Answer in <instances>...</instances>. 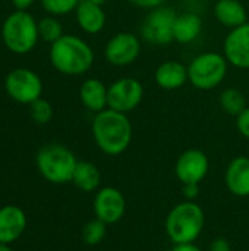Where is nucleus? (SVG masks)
<instances>
[{"mask_svg":"<svg viewBox=\"0 0 249 251\" xmlns=\"http://www.w3.org/2000/svg\"><path fill=\"white\" fill-rule=\"evenodd\" d=\"M92 137L97 147L107 156H119L132 143V124L126 113L104 109L92 119Z\"/></svg>","mask_w":249,"mask_h":251,"instance_id":"nucleus-1","label":"nucleus"},{"mask_svg":"<svg viewBox=\"0 0 249 251\" xmlns=\"http://www.w3.org/2000/svg\"><path fill=\"white\" fill-rule=\"evenodd\" d=\"M48 57L51 66L68 76L84 75L94 63L91 46L84 38L72 34H65L56 43L50 44Z\"/></svg>","mask_w":249,"mask_h":251,"instance_id":"nucleus-2","label":"nucleus"},{"mask_svg":"<svg viewBox=\"0 0 249 251\" xmlns=\"http://www.w3.org/2000/svg\"><path fill=\"white\" fill-rule=\"evenodd\" d=\"M205 224L204 210L195 201H183L176 204L167 215L164 228L173 244L195 243L201 235Z\"/></svg>","mask_w":249,"mask_h":251,"instance_id":"nucleus-3","label":"nucleus"},{"mask_svg":"<svg viewBox=\"0 0 249 251\" xmlns=\"http://www.w3.org/2000/svg\"><path fill=\"white\" fill-rule=\"evenodd\" d=\"M38 38V21L26 10H15L1 25V40L15 54H26L34 50Z\"/></svg>","mask_w":249,"mask_h":251,"instance_id":"nucleus-4","label":"nucleus"},{"mask_svg":"<svg viewBox=\"0 0 249 251\" xmlns=\"http://www.w3.org/2000/svg\"><path fill=\"white\" fill-rule=\"evenodd\" d=\"M35 163L44 179L51 184H66L72 182L78 159L66 146L50 143L38 150Z\"/></svg>","mask_w":249,"mask_h":251,"instance_id":"nucleus-5","label":"nucleus"},{"mask_svg":"<svg viewBox=\"0 0 249 251\" xmlns=\"http://www.w3.org/2000/svg\"><path fill=\"white\" fill-rule=\"evenodd\" d=\"M229 62L225 54L217 51H204L197 54L188 65L189 82L203 91L217 88L226 78Z\"/></svg>","mask_w":249,"mask_h":251,"instance_id":"nucleus-6","label":"nucleus"},{"mask_svg":"<svg viewBox=\"0 0 249 251\" xmlns=\"http://www.w3.org/2000/svg\"><path fill=\"white\" fill-rule=\"evenodd\" d=\"M178 13L173 7L158 6L150 10L141 26L142 38L156 46H166L173 41V26Z\"/></svg>","mask_w":249,"mask_h":251,"instance_id":"nucleus-7","label":"nucleus"},{"mask_svg":"<svg viewBox=\"0 0 249 251\" xmlns=\"http://www.w3.org/2000/svg\"><path fill=\"white\" fill-rule=\"evenodd\" d=\"M4 90L12 100L22 104H31L41 97L43 81L28 68H16L7 74Z\"/></svg>","mask_w":249,"mask_h":251,"instance_id":"nucleus-8","label":"nucleus"},{"mask_svg":"<svg viewBox=\"0 0 249 251\" xmlns=\"http://www.w3.org/2000/svg\"><path fill=\"white\" fill-rule=\"evenodd\" d=\"M142 99L144 85L141 81L132 76H123L109 85L107 107L128 115L141 104Z\"/></svg>","mask_w":249,"mask_h":251,"instance_id":"nucleus-9","label":"nucleus"},{"mask_svg":"<svg viewBox=\"0 0 249 251\" xmlns=\"http://www.w3.org/2000/svg\"><path fill=\"white\" fill-rule=\"evenodd\" d=\"M141 38L129 31L114 34L104 46V57L113 66H128L141 54Z\"/></svg>","mask_w":249,"mask_h":251,"instance_id":"nucleus-10","label":"nucleus"},{"mask_svg":"<svg viewBox=\"0 0 249 251\" xmlns=\"http://www.w3.org/2000/svg\"><path fill=\"white\" fill-rule=\"evenodd\" d=\"M208 156L200 149L185 150L176 160L175 174L183 184H200L208 174Z\"/></svg>","mask_w":249,"mask_h":251,"instance_id":"nucleus-11","label":"nucleus"},{"mask_svg":"<svg viewBox=\"0 0 249 251\" xmlns=\"http://www.w3.org/2000/svg\"><path fill=\"white\" fill-rule=\"evenodd\" d=\"M126 212V200L120 190L114 187H104L97 191L94 197L95 218L107 225L117 224Z\"/></svg>","mask_w":249,"mask_h":251,"instance_id":"nucleus-12","label":"nucleus"},{"mask_svg":"<svg viewBox=\"0 0 249 251\" xmlns=\"http://www.w3.org/2000/svg\"><path fill=\"white\" fill-rule=\"evenodd\" d=\"M223 54L229 65L249 69V22L229 31L223 43Z\"/></svg>","mask_w":249,"mask_h":251,"instance_id":"nucleus-13","label":"nucleus"},{"mask_svg":"<svg viewBox=\"0 0 249 251\" xmlns=\"http://www.w3.org/2000/svg\"><path fill=\"white\" fill-rule=\"evenodd\" d=\"M26 228L25 212L15 206L7 204L0 209V243H15Z\"/></svg>","mask_w":249,"mask_h":251,"instance_id":"nucleus-14","label":"nucleus"},{"mask_svg":"<svg viewBox=\"0 0 249 251\" xmlns=\"http://www.w3.org/2000/svg\"><path fill=\"white\" fill-rule=\"evenodd\" d=\"M154 81L160 88L167 91L182 88L186 82H189L188 66L178 60H166L157 66Z\"/></svg>","mask_w":249,"mask_h":251,"instance_id":"nucleus-15","label":"nucleus"},{"mask_svg":"<svg viewBox=\"0 0 249 251\" xmlns=\"http://www.w3.org/2000/svg\"><path fill=\"white\" fill-rule=\"evenodd\" d=\"M225 182L227 190L236 197L249 196V157H235L226 169Z\"/></svg>","mask_w":249,"mask_h":251,"instance_id":"nucleus-16","label":"nucleus"},{"mask_svg":"<svg viewBox=\"0 0 249 251\" xmlns=\"http://www.w3.org/2000/svg\"><path fill=\"white\" fill-rule=\"evenodd\" d=\"M75 15L79 28L87 34H98L106 26V12L92 0H81Z\"/></svg>","mask_w":249,"mask_h":251,"instance_id":"nucleus-17","label":"nucleus"},{"mask_svg":"<svg viewBox=\"0 0 249 251\" xmlns=\"http://www.w3.org/2000/svg\"><path fill=\"white\" fill-rule=\"evenodd\" d=\"M107 94L109 87L98 78H88L79 87V100L92 113L107 109Z\"/></svg>","mask_w":249,"mask_h":251,"instance_id":"nucleus-18","label":"nucleus"},{"mask_svg":"<svg viewBox=\"0 0 249 251\" xmlns=\"http://www.w3.org/2000/svg\"><path fill=\"white\" fill-rule=\"evenodd\" d=\"M216 19L226 28L233 29L248 22V12L239 0H217L214 4Z\"/></svg>","mask_w":249,"mask_h":251,"instance_id":"nucleus-19","label":"nucleus"},{"mask_svg":"<svg viewBox=\"0 0 249 251\" xmlns=\"http://www.w3.org/2000/svg\"><path fill=\"white\" fill-rule=\"evenodd\" d=\"M203 32V19L195 12L178 13L173 26V41L179 44H189L195 41Z\"/></svg>","mask_w":249,"mask_h":251,"instance_id":"nucleus-20","label":"nucleus"},{"mask_svg":"<svg viewBox=\"0 0 249 251\" xmlns=\"http://www.w3.org/2000/svg\"><path fill=\"white\" fill-rule=\"evenodd\" d=\"M72 182L81 191L91 193L100 187L101 174L94 163L88 160H78L73 176H72Z\"/></svg>","mask_w":249,"mask_h":251,"instance_id":"nucleus-21","label":"nucleus"},{"mask_svg":"<svg viewBox=\"0 0 249 251\" xmlns=\"http://www.w3.org/2000/svg\"><path fill=\"white\" fill-rule=\"evenodd\" d=\"M219 103H220L222 109L226 113H229V115H232L235 118L248 107L245 94L238 88H226V90H223L220 97H219Z\"/></svg>","mask_w":249,"mask_h":251,"instance_id":"nucleus-22","label":"nucleus"},{"mask_svg":"<svg viewBox=\"0 0 249 251\" xmlns=\"http://www.w3.org/2000/svg\"><path fill=\"white\" fill-rule=\"evenodd\" d=\"M38 34L40 38L44 40L45 43H56L63 34V26L60 24V21L57 19V16H44L38 21Z\"/></svg>","mask_w":249,"mask_h":251,"instance_id":"nucleus-23","label":"nucleus"},{"mask_svg":"<svg viewBox=\"0 0 249 251\" xmlns=\"http://www.w3.org/2000/svg\"><path fill=\"white\" fill-rule=\"evenodd\" d=\"M106 234H107V224H104L98 218L88 221L81 231L82 241L87 246H98L106 238Z\"/></svg>","mask_w":249,"mask_h":251,"instance_id":"nucleus-24","label":"nucleus"},{"mask_svg":"<svg viewBox=\"0 0 249 251\" xmlns=\"http://www.w3.org/2000/svg\"><path fill=\"white\" fill-rule=\"evenodd\" d=\"M29 113H31V118L35 124L45 125L53 119L54 110H53V106L48 100L40 97L38 100H35L34 103L29 104Z\"/></svg>","mask_w":249,"mask_h":251,"instance_id":"nucleus-25","label":"nucleus"},{"mask_svg":"<svg viewBox=\"0 0 249 251\" xmlns=\"http://www.w3.org/2000/svg\"><path fill=\"white\" fill-rule=\"evenodd\" d=\"M81 0H41L43 9L51 16H63L75 12Z\"/></svg>","mask_w":249,"mask_h":251,"instance_id":"nucleus-26","label":"nucleus"},{"mask_svg":"<svg viewBox=\"0 0 249 251\" xmlns=\"http://www.w3.org/2000/svg\"><path fill=\"white\" fill-rule=\"evenodd\" d=\"M236 128L241 132L242 137L249 140V106L236 116Z\"/></svg>","mask_w":249,"mask_h":251,"instance_id":"nucleus-27","label":"nucleus"},{"mask_svg":"<svg viewBox=\"0 0 249 251\" xmlns=\"http://www.w3.org/2000/svg\"><path fill=\"white\" fill-rule=\"evenodd\" d=\"M183 197L189 201H194L200 194V184H183Z\"/></svg>","mask_w":249,"mask_h":251,"instance_id":"nucleus-28","label":"nucleus"},{"mask_svg":"<svg viewBox=\"0 0 249 251\" xmlns=\"http://www.w3.org/2000/svg\"><path fill=\"white\" fill-rule=\"evenodd\" d=\"M131 4L136 6V7H142V9H154L158 7L164 3V0H128Z\"/></svg>","mask_w":249,"mask_h":251,"instance_id":"nucleus-29","label":"nucleus"},{"mask_svg":"<svg viewBox=\"0 0 249 251\" xmlns=\"http://www.w3.org/2000/svg\"><path fill=\"white\" fill-rule=\"evenodd\" d=\"M208 251H232V246H230V243H229L226 238L219 237V238H216V240L210 244Z\"/></svg>","mask_w":249,"mask_h":251,"instance_id":"nucleus-30","label":"nucleus"},{"mask_svg":"<svg viewBox=\"0 0 249 251\" xmlns=\"http://www.w3.org/2000/svg\"><path fill=\"white\" fill-rule=\"evenodd\" d=\"M34 3L35 0H12V4L16 10H28Z\"/></svg>","mask_w":249,"mask_h":251,"instance_id":"nucleus-31","label":"nucleus"},{"mask_svg":"<svg viewBox=\"0 0 249 251\" xmlns=\"http://www.w3.org/2000/svg\"><path fill=\"white\" fill-rule=\"evenodd\" d=\"M172 251H201V249L194 243H185V244H175Z\"/></svg>","mask_w":249,"mask_h":251,"instance_id":"nucleus-32","label":"nucleus"},{"mask_svg":"<svg viewBox=\"0 0 249 251\" xmlns=\"http://www.w3.org/2000/svg\"><path fill=\"white\" fill-rule=\"evenodd\" d=\"M0 251H13L10 247H9V244H4V243H0Z\"/></svg>","mask_w":249,"mask_h":251,"instance_id":"nucleus-33","label":"nucleus"},{"mask_svg":"<svg viewBox=\"0 0 249 251\" xmlns=\"http://www.w3.org/2000/svg\"><path fill=\"white\" fill-rule=\"evenodd\" d=\"M94 3H97V4H100V6H103L104 3H106V0H92Z\"/></svg>","mask_w":249,"mask_h":251,"instance_id":"nucleus-34","label":"nucleus"}]
</instances>
